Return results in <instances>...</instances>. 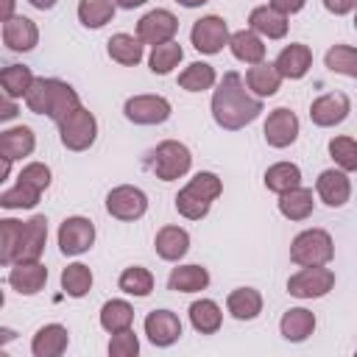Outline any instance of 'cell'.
<instances>
[{
	"label": "cell",
	"instance_id": "6da1fadb",
	"mask_svg": "<svg viewBox=\"0 0 357 357\" xmlns=\"http://www.w3.org/2000/svg\"><path fill=\"white\" fill-rule=\"evenodd\" d=\"M259 112H262V100L248 95L240 73H226L212 95L215 123L226 131H237V128H245L248 123H254L259 117Z\"/></svg>",
	"mask_w": 357,
	"mask_h": 357
},
{
	"label": "cell",
	"instance_id": "7a4b0ae2",
	"mask_svg": "<svg viewBox=\"0 0 357 357\" xmlns=\"http://www.w3.org/2000/svg\"><path fill=\"white\" fill-rule=\"evenodd\" d=\"M25 103H28V109L33 114H47L50 120L61 123L67 114H73L81 106V98L67 81L33 78V84H31V89L25 95Z\"/></svg>",
	"mask_w": 357,
	"mask_h": 357
},
{
	"label": "cell",
	"instance_id": "3957f363",
	"mask_svg": "<svg viewBox=\"0 0 357 357\" xmlns=\"http://www.w3.org/2000/svg\"><path fill=\"white\" fill-rule=\"evenodd\" d=\"M220 192H223V184H220V178H218L215 173H209V170L195 173V176L178 190V195H176V209H178V215H184L187 220H201V218L209 212L212 201H215Z\"/></svg>",
	"mask_w": 357,
	"mask_h": 357
},
{
	"label": "cell",
	"instance_id": "277c9868",
	"mask_svg": "<svg viewBox=\"0 0 357 357\" xmlns=\"http://www.w3.org/2000/svg\"><path fill=\"white\" fill-rule=\"evenodd\" d=\"M190 165H192V153H190V148H187L184 142H178V139H165V142H159V145L151 151V162H148V167L153 170V176L162 178V181H176V178H181V176L190 170Z\"/></svg>",
	"mask_w": 357,
	"mask_h": 357
},
{
	"label": "cell",
	"instance_id": "5b68a950",
	"mask_svg": "<svg viewBox=\"0 0 357 357\" xmlns=\"http://www.w3.org/2000/svg\"><path fill=\"white\" fill-rule=\"evenodd\" d=\"M335 257V245L329 231L324 229H307L301 234H296V240L290 243V259L301 268H312V265H326Z\"/></svg>",
	"mask_w": 357,
	"mask_h": 357
},
{
	"label": "cell",
	"instance_id": "8992f818",
	"mask_svg": "<svg viewBox=\"0 0 357 357\" xmlns=\"http://www.w3.org/2000/svg\"><path fill=\"white\" fill-rule=\"evenodd\" d=\"M59 134H61V145L67 151H86L92 142H95V134H98V120L89 109L78 106L73 114H67L61 123H59Z\"/></svg>",
	"mask_w": 357,
	"mask_h": 357
},
{
	"label": "cell",
	"instance_id": "52a82bcc",
	"mask_svg": "<svg viewBox=\"0 0 357 357\" xmlns=\"http://www.w3.org/2000/svg\"><path fill=\"white\" fill-rule=\"evenodd\" d=\"M335 287V273L324 265L301 268L287 279V293L296 298H321Z\"/></svg>",
	"mask_w": 357,
	"mask_h": 357
},
{
	"label": "cell",
	"instance_id": "ba28073f",
	"mask_svg": "<svg viewBox=\"0 0 357 357\" xmlns=\"http://www.w3.org/2000/svg\"><path fill=\"white\" fill-rule=\"evenodd\" d=\"M170 112H173V106L162 95H134L123 106L126 120H131L137 126H159L170 117Z\"/></svg>",
	"mask_w": 357,
	"mask_h": 357
},
{
	"label": "cell",
	"instance_id": "9c48e42d",
	"mask_svg": "<svg viewBox=\"0 0 357 357\" xmlns=\"http://www.w3.org/2000/svg\"><path fill=\"white\" fill-rule=\"evenodd\" d=\"M229 25L223 17L218 14H209V17H201L192 31H190V39H192V47L198 53H206V56H215L223 50V45H229Z\"/></svg>",
	"mask_w": 357,
	"mask_h": 357
},
{
	"label": "cell",
	"instance_id": "30bf717a",
	"mask_svg": "<svg viewBox=\"0 0 357 357\" xmlns=\"http://www.w3.org/2000/svg\"><path fill=\"white\" fill-rule=\"evenodd\" d=\"M106 212L117 220H139L148 212V195L139 187L120 184L106 195Z\"/></svg>",
	"mask_w": 357,
	"mask_h": 357
},
{
	"label": "cell",
	"instance_id": "8fae6325",
	"mask_svg": "<svg viewBox=\"0 0 357 357\" xmlns=\"http://www.w3.org/2000/svg\"><path fill=\"white\" fill-rule=\"evenodd\" d=\"M95 243V226L89 218L73 215L59 226V251L64 257H78L84 251H89Z\"/></svg>",
	"mask_w": 357,
	"mask_h": 357
},
{
	"label": "cell",
	"instance_id": "7c38bea8",
	"mask_svg": "<svg viewBox=\"0 0 357 357\" xmlns=\"http://www.w3.org/2000/svg\"><path fill=\"white\" fill-rule=\"evenodd\" d=\"M176 31H178V20L167 8H153L137 22V36L142 39V45H151V47L173 42Z\"/></svg>",
	"mask_w": 357,
	"mask_h": 357
},
{
	"label": "cell",
	"instance_id": "4fadbf2b",
	"mask_svg": "<svg viewBox=\"0 0 357 357\" xmlns=\"http://www.w3.org/2000/svg\"><path fill=\"white\" fill-rule=\"evenodd\" d=\"M262 134H265V142L271 148H287V145H293L296 137H298V117H296V112H290L284 106L273 109L268 114V120H265Z\"/></svg>",
	"mask_w": 357,
	"mask_h": 357
},
{
	"label": "cell",
	"instance_id": "5bb4252c",
	"mask_svg": "<svg viewBox=\"0 0 357 357\" xmlns=\"http://www.w3.org/2000/svg\"><path fill=\"white\" fill-rule=\"evenodd\" d=\"M349 112H351V103H349V98L343 92H326V95L312 100L310 120L315 126H321V128H332V126L343 123L349 117Z\"/></svg>",
	"mask_w": 357,
	"mask_h": 357
},
{
	"label": "cell",
	"instance_id": "9a60e30c",
	"mask_svg": "<svg viewBox=\"0 0 357 357\" xmlns=\"http://www.w3.org/2000/svg\"><path fill=\"white\" fill-rule=\"evenodd\" d=\"M47 243V218L45 215H33L31 220L22 223V237H20V248L14 262H33L42 257Z\"/></svg>",
	"mask_w": 357,
	"mask_h": 357
},
{
	"label": "cell",
	"instance_id": "2e32d148",
	"mask_svg": "<svg viewBox=\"0 0 357 357\" xmlns=\"http://www.w3.org/2000/svg\"><path fill=\"white\" fill-rule=\"evenodd\" d=\"M145 335L153 346H173L181 337V321L170 310H153L145 318Z\"/></svg>",
	"mask_w": 357,
	"mask_h": 357
},
{
	"label": "cell",
	"instance_id": "e0dca14e",
	"mask_svg": "<svg viewBox=\"0 0 357 357\" xmlns=\"http://www.w3.org/2000/svg\"><path fill=\"white\" fill-rule=\"evenodd\" d=\"M3 42L8 50L14 53H25V50H33L36 42H39V28L33 20L22 17V14H14L11 20L3 22Z\"/></svg>",
	"mask_w": 357,
	"mask_h": 357
},
{
	"label": "cell",
	"instance_id": "ac0fdd59",
	"mask_svg": "<svg viewBox=\"0 0 357 357\" xmlns=\"http://www.w3.org/2000/svg\"><path fill=\"white\" fill-rule=\"evenodd\" d=\"M47 282V268L33 259V262H14L8 271V284L20 296H36Z\"/></svg>",
	"mask_w": 357,
	"mask_h": 357
},
{
	"label": "cell",
	"instance_id": "d6986e66",
	"mask_svg": "<svg viewBox=\"0 0 357 357\" xmlns=\"http://www.w3.org/2000/svg\"><path fill=\"white\" fill-rule=\"evenodd\" d=\"M315 192L326 206H343L351 195V181L346 176V170H324L315 181Z\"/></svg>",
	"mask_w": 357,
	"mask_h": 357
},
{
	"label": "cell",
	"instance_id": "ffe728a7",
	"mask_svg": "<svg viewBox=\"0 0 357 357\" xmlns=\"http://www.w3.org/2000/svg\"><path fill=\"white\" fill-rule=\"evenodd\" d=\"M70 343V332L61 324H45L36 329L33 340H31V351L33 357H59L67 351Z\"/></svg>",
	"mask_w": 357,
	"mask_h": 357
},
{
	"label": "cell",
	"instance_id": "44dd1931",
	"mask_svg": "<svg viewBox=\"0 0 357 357\" xmlns=\"http://www.w3.org/2000/svg\"><path fill=\"white\" fill-rule=\"evenodd\" d=\"M273 64H276V70L282 73V78H290V81L304 78L307 70L312 67V50H310L307 45H301V42H293V45L282 47V53L276 56Z\"/></svg>",
	"mask_w": 357,
	"mask_h": 357
},
{
	"label": "cell",
	"instance_id": "7402d4cb",
	"mask_svg": "<svg viewBox=\"0 0 357 357\" xmlns=\"http://www.w3.org/2000/svg\"><path fill=\"white\" fill-rule=\"evenodd\" d=\"M153 248L162 259L167 262H178L187 251H190V234L187 229L181 226H162L156 231V240H153Z\"/></svg>",
	"mask_w": 357,
	"mask_h": 357
},
{
	"label": "cell",
	"instance_id": "603a6c76",
	"mask_svg": "<svg viewBox=\"0 0 357 357\" xmlns=\"http://www.w3.org/2000/svg\"><path fill=\"white\" fill-rule=\"evenodd\" d=\"M245 86L257 95V98H268V95H276L279 86H282V73L276 70V64L271 61H259V64H251L248 73H245Z\"/></svg>",
	"mask_w": 357,
	"mask_h": 357
},
{
	"label": "cell",
	"instance_id": "cb8c5ba5",
	"mask_svg": "<svg viewBox=\"0 0 357 357\" xmlns=\"http://www.w3.org/2000/svg\"><path fill=\"white\" fill-rule=\"evenodd\" d=\"M36 148V137L28 126H14V128H6L0 134V156L3 159H22V156H31Z\"/></svg>",
	"mask_w": 357,
	"mask_h": 357
},
{
	"label": "cell",
	"instance_id": "d4e9b609",
	"mask_svg": "<svg viewBox=\"0 0 357 357\" xmlns=\"http://www.w3.org/2000/svg\"><path fill=\"white\" fill-rule=\"evenodd\" d=\"M248 25H251V31H257L268 39H282L287 33V17L271 6H257L248 14Z\"/></svg>",
	"mask_w": 357,
	"mask_h": 357
},
{
	"label": "cell",
	"instance_id": "484cf974",
	"mask_svg": "<svg viewBox=\"0 0 357 357\" xmlns=\"http://www.w3.org/2000/svg\"><path fill=\"white\" fill-rule=\"evenodd\" d=\"M279 329H282V337H284V340L301 343V340H307V337L312 335V329H315V315H312L310 310H304V307H293V310H287V312L282 315Z\"/></svg>",
	"mask_w": 357,
	"mask_h": 357
},
{
	"label": "cell",
	"instance_id": "4316f807",
	"mask_svg": "<svg viewBox=\"0 0 357 357\" xmlns=\"http://www.w3.org/2000/svg\"><path fill=\"white\" fill-rule=\"evenodd\" d=\"M209 284V271L201 265H178L167 276V287L176 293H198Z\"/></svg>",
	"mask_w": 357,
	"mask_h": 357
},
{
	"label": "cell",
	"instance_id": "83f0119b",
	"mask_svg": "<svg viewBox=\"0 0 357 357\" xmlns=\"http://www.w3.org/2000/svg\"><path fill=\"white\" fill-rule=\"evenodd\" d=\"M226 310L237 318V321H254L262 312V296L254 287H237L229 293L226 298Z\"/></svg>",
	"mask_w": 357,
	"mask_h": 357
},
{
	"label": "cell",
	"instance_id": "f1b7e54d",
	"mask_svg": "<svg viewBox=\"0 0 357 357\" xmlns=\"http://www.w3.org/2000/svg\"><path fill=\"white\" fill-rule=\"evenodd\" d=\"M312 206H315L312 190H307V187H293L279 195V212L287 220H307L312 215Z\"/></svg>",
	"mask_w": 357,
	"mask_h": 357
},
{
	"label": "cell",
	"instance_id": "f546056e",
	"mask_svg": "<svg viewBox=\"0 0 357 357\" xmlns=\"http://www.w3.org/2000/svg\"><path fill=\"white\" fill-rule=\"evenodd\" d=\"M190 324L201 335H215L223 324V312L212 298H201L190 304Z\"/></svg>",
	"mask_w": 357,
	"mask_h": 357
},
{
	"label": "cell",
	"instance_id": "4dcf8cb0",
	"mask_svg": "<svg viewBox=\"0 0 357 357\" xmlns=\"http://www.w3.org/2000/svg\"><path fill=\"white\" fill-rule=\"evenodd\" d=\"M229 47H231L234 59H240L245 64H259L265 59V45L257 36V31H234L229 36Z\"/></svg>",
	"mask_w": 357,
	"mask_h": 357
},
{
	"label": "cell",
	"instance_id": "1f68e13d",
	"mask_svg": "<svg viewBox=\"0 0 357 357\" xmlns=\"http://www.w3.org/2000/svg\"><path fill=\"white\" fill-rule=\"evenodd\" d=\"M109 56L112 61L123 64V67H134L142 61V39L131 36V33H114L109 42Z\"/></svg>",
	"mask_w": 357,
	"mask_h": 357
},
{
	"label": "cell",
	"instance_id": "d6a6232c",
	"mask_svg": "<svg viewBox=\"0 0 357 357\" xmlns=\"http://www.w3.org/2000/svg\"><path fill=\"white\" fill-rule=\"evenodd\" d=\"M131 324H134V310H131L128 301L112 298V301H106V304L100 307V326H103L106 332L117 335V332L131 329Z\"/></svg>",
	"mask_w": 357,
	"mask_h": 357
},
{
	"label": "cell",
	"instance_id": "836d02e7",
	"mask_svg": "<svg viewBox=\"0 0 357 357\" xmlns=\"http://www.w3.org/2000/svg\"><path fill=\"white\" fill-rule=\"evenodd\" d=\"M265 187L271 192H276V195H282V192H287L293 187H301V170H298V165H293V162H276V165H271L265 170Z\"/></svg>",
	"mask_w": 357,
	"mask_h": 357
},
{
	"label": "cell",
	"instance_id": "e575fe53",
	"mask_svg": "<svg viewBox=\"0 0 357 357\" xmlns=\"http://www.w3.org/2000/svg\"><path fill=\"white\" fill-rule=\"evenodd\" d=\"M218 81L215 75V67L206 64V61H192L190 67H184L178 73V86L187 89V92H204V89H212Z\"/></svg>",
	"mask_w": 357,
	"mask_h": 357
},
{
	"label": "cell",
	"instance_id": "d590c367",
	"mask_svg": "<svg viewBox=\"0 0 357 357\" xmlns=\"http://www.w3.org/2000/svg\"><path fill=\"white\" fill-rule=\"evenodd\" d=\"M31 84H33V73H31V67H25V64H8V67H3V73H0V86H3V95H8V98H25L28 95V89H31Z\"/></svg>",
	"mask_w": 357,
	"mask_h": 357
},
{
	"label": "cell",
	"instance_id": "8d00e7d4",
	"mask_svg": "<svg viewBox=\"0 0 357 357\" xmlns=\"http://www.w3.org/2000/svg\"><path fill=\"white\" fill-rule=\"evenodd\" d=\"M117 3L114 0H81L78 3V20L86 28H103L114 17Z\"/></svg>",
	"mask_w": 357,
	"mask_h": 357
},
{
	"label": "cell",
	"instance_id": "74e56055",
	"mask_svg": "<svg viewBox=\"0 0 357 357\" xmlns=\"http://www.w3.org/2000/svg\"><path fill=\"white\" fill-rule=\"evenodd\" d=\"M61 290L73 298H81L92 290V271L81 262H73L61 271Z\"/></svg>",
	"mask_w": 357,
	"mask_h": 357
},
{
	"label": "cell",
	"instance_id": "f35d334b",
	"mask_svg": "<svg viewBox=\"0 0 357 357\" xmlns=\"http://www.w3.org/2000/svg\"><path fill=\"white\" fill-rule=\"evenodd\" d=\"M181 59H184L181 45H178V42H165V45H156V47L151 50L148 64H151V70H153L156 75H167V73H173V67H178Z\"/></svg>",
	"mask_w": 357,
	"mask_h": 357
},
{
	"label": "cell",
	"instance_id": "ab89813d",
	"mask_svg": "<svg viewBox=\"0 0 357 357\" xmlns=\"http://www.w3.org/2000/svg\"><path fill=\"white\" fill-rule=\"evenodd\" d=\"M20 237H22V220H14V218L0 220V262L3 265H14Z\"/></svg>",
	"mask_w": 357,
	"mask_h": 357
},
{
	"label": "cell",
	"instance_id": "60d3db41",
	"mask_svg": "<svg viewBox=\"0 0 357 357\" xmlns=\"http://www.w3.org/2000/svg\"><path fill=\"white\" fill-rule=\"evenodd\" d=\"M120 290L123 293H128V296H148L151 290H153V276H151V271L148 268H139V265H131V268H126L123 273H120Z\"/></svg>",
	"mask_w": 357,
	"mask_h": 357
},
{
	"label": "cell",
	"instance_id": "b9f144b4",
	"mask_svg": "<svg viewBox=\"0 0 357 357\" xmlns=\"http://www.w3.org/2000/svg\"><path fill=\"white\" fill-rule=\"evenodd\" d=\"M324 64H326L332 73H340V75H351V78H357V47L335 45V47H329V50H326Z\"/></svg>",
	"mask_w": 357,
	"mask_h": 357
},
{
	"label": "cell",
	"instance_id": "7bdbcfd3",
	"mask_svg": "<svg viewBox=\"0 0 357 357\" xmlns=\"http://www.w3.org/2000/svg\"><path fill=\"white\" fill-rule=\"evenodd\" d=\"M39 195H42V190L17 181L14 187H8V190L0 195V206H6V209H31V206L39 204Z\"/></svg>",
	"mask_w": 357,
	"mask_h": 357
},
{
	"label": "cell",
	"instance_id": "ee69618b",
	"mask_svg": "<svg viewBox=\"0 0 357 357\" xmlns=\"http://www.w3.org/2000/svg\"><path fill=\"white\" fill-rule=\"evenodd\" d=\"M329 156L335 159V165L346 173L357 170V139L351 137H332L329 139Z\"/></svg>",
	"mask_w": 357,
	"mask_h": 357
},
{
	"label": "cell",
	"instance_id": "f6af8a7d",
	"mask_svg": "<svg viewBox=\"0 0 357 357\" xmlns=\"http://www.w3.org/2000/svg\"><path fill=\"white\" fill-rule=\"evenodd\" d=\"M17 181L31 184V187H36V190H42V192H45V190L50 187V167H47V165H42V162H31V165H25V167L20 170Z\"/></svg>",
	"mask_w": 357,
	"mask_h": 357
},
{
	"label": "cell",
	"instance_id": "bcb514c9",
	"mask_svg": "<svg viewBox=\"0 0 357 357\" xmlns=\"http://www.w3.org/2000/svg\"><path fill=\"white\" fill-rule=\"evenodd\" d=\"M109 354L112 357H137L139 354V340L131 329L126 332H117L112 340H109Z\"/></svg>",
	"mask_w": 357,
	"mask_h": 357
},
{
	"label": "cell",
	"instance_id": "7dc6e473",
	"mask_svg": "<svg viewBox=\"0 0 357 357\" xmlns=\"http://www.w3.org/2000/svg\"><path fill=\"white\" fill-rule=\"evenodd\" d=\"M304 3H307V0H271V8L282 11L284 17H290V14L301 11V8H304Z\"/></svg>",
	"mask_w": 357,
	"mask_h": 357
},
{
	"label": "cell",
	"instance_id": "c3c4849f",
	"mask_svg": "<svg viewBox=\"0 0 357 357\" xmlns=\"http://www.w3.org/2000/svg\"><path fill=\"white\" fill-rule=\"evenodd\" d=\"M324 6H326V11L343 17V14H349V11L357 8V0H324Z\"/></svg>",
	"mask_w": 357,
	"mask_h": 357
},
{
	"label": "cell",
	"instance_id": "681fc988",
	"mask_svg": "<svg viewBox=\"0 0 357 357\" xmlns=\"http://www.w3.org/2000/svg\"><path fill=\"white\" fill-rule=\"evenodd\" d=\"M11 117H17V103H14V98L3 95V100H0V120H11Z\"/></svg>",
	"mask_w": 357,
	"mask_h": 357
},
{
	"label": "cell",
	"instance_id": "f907efd6",
	"mask_svg": "<svg viewBox=\"0 0 357 357\" xmlns=\"http://www.w3.org/2000/svg\"><path fill=\"white\" fill-rule=\"evenodd\" d=\"M33 8H39V11H50L53 6H56V0H28Z\"/></svg>",
	"mask_w": 357,
	"mask_h": 357
},
{
	"label": "cell",
	"instance_id": "816d5d0a",
	"mask_svg": "<svg viewBox=\"0 0 357 357\" xmlns=\"http://www.w3.org/2000/svg\"><path fill=\"white\" fill-rule=\"evenodd\" d=\"M14 17V0H3V22Z\"/></svg>",
	"mask_w": 357,
	"mask_h": 357
},
{
	"label": "cell",
	"instance_id": "f5cc1de1",
	"mask_svg": "<svg viewBox=\"0 0 357 357\" xmlns=\"http://www.w3.org/2000/svg\"><path fill=\"white\" fill-rule=\"evenodd\" d=\"M120 8H137V6H142V3H148V0H114Z\"/></svg>",
	"mask_w": 357,
	"mask_h": 357
},
{
	"label": "cell",
	"instance_id": "db71d44e",
	"mask_svg": "<svg viewBox=\"0 0 357 357\" xmlns=\"http://www.w3.org/2000/svg\"><path fill=\"white\" fill-rule=\"evenodd\" d=\"M176 3H181L184 8H198V6H204V3H209V0H176Z\"/></svg>",
	"mask_w": 357,
	"mask_h": 357
},
{
	"label": "cell",
	"instance_id": "11a10c76",
	"mask_svg": "<svg viewBox=\"0 0 357 357\" xmlns=\"http://www.w3.org/2000/svg\"><path fill=\"white\" fill-rule=\"evenodd\" d=\"M11 337H14V332H11V329H3V343L11 340Z\"/></svg>",
	"mask_w": 357,
	"mask_h": 357
},
{
	"label": "cell",
	"instance_id": "9f6ffc18",
	"mask_svg": "<svg viewBox=\"0 0 357 357\" xmlns=\"http://www.w3.org/2000/svg\"><path fill=\"white\" fill-rule=\"evenodd\" d=\"M354 28H357V14H354Z\"/></svg>",
	"mask_w": 357,
	"mask_h": 357
}]
</instances>
